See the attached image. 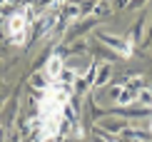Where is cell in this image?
<instances>
[{"label": "cell", "instance_id": "obj_1", "mask_svg": "<svg viewBox=\"0 0 152 142\" xmlns=\"http://www.w3.org/2000/svg\"><path fill=\"white\" fill-rule=\"evenodd\" d=\"M67 100H70V92L62 82H53L40 92V100H37V132H40L37 142H48L50 137L58 135Z\"/></svg>", "mask_w": 152, "mask_h": 142}, {"label": "cell", "instance_id": "obj_2", "mask_svg": "<svg viewBox=\"0 0 152 142\" xmlns=\"http://www.w3.org/2000/svg\"><path fill=\"white\" fill-rule=\"evenodd\" d=\"M30 18H33V8H30V5L23 8V10H18V12H12V15L8 18V35H10V40L15 45H23L25 42Z\"/></svg>", "mask_w": 152, "mask_h": 142}, {"label": "cell", "instance_id": "obj_3", "mask_svg": "<svg viewBox=\"0 0 152 142\" xmlns=\"http://www.w3.org/2000/svg\"><path fill=\"white\" fill-rule=\"evenodd\" d=\"M140 87H142V80H137V77H132V80L127 82V85H122L117 90V102L120 105H127V102H132L137 97V95H140Z\"/></svg>", "mask_w": 152, "mask_h": 142}, {"label": "cell", "instance_id": "obj_4", "mask_svg": "<svg viewBox=\"0 0 152 142\" xmlns=\"http://www.w3.org/2000/svg\"><path fill=\"white\" fill-rule=\"evenodd\" d=\"M45 75L50 82H60L62 75H65V65H62V60L58 55H50V60L45 62Z\"/></svg>", "mask_w": 152, "mask_h": 142}, {"label": "cell", "instance_id": "obj_5", "mask_svg": "<svg viewBox=\"0 0 152 142\" xmlns=\"http://www.w3.org/2000/svg\"><path fill=\"white\" fill-rule=\"evenodd\" d=\"M58 18H60V12H58V10H50V8H48V10L40 15V20H37V33H40V35L50 33V30L58 25Z\"/></svg>", "mask_w": 152, "mask_h": 142}, {"label": "cell", "instance_id": "obj_6", "mask_svg": "<svg viewBox=\"0 0 152 142\" xmlns=\"http://www.w3.org/2000/svg\"><path fill=\"white\" fill-rule=\"evenodd\" d=\"M62 3H65V0H50V5H48V8H50V10H58Z\"/></svg>", "mask_w": 152, "mask_h": 142}, {"label": "cell", "instance_id": "obj_7", "mask_svg": "<svg viewBox=\"0 0 152 142\" xmlns=\"http://www.w3.org/2000/svg\"><path fill=\"white\" fill-rule=\"evenodd\" d=\"M10 3H15V0H0V8H5V5H10Z\"/></svg>", "mask_w": 152, "mask_h": 142}, {"label": "cell", "instance_id": "obj_8", "mask_svg": "<svg viewBox=\"0 0 152 142\" xmlns=\"http://www.w3.org/2000/svg\"><path fill=\"white\" fill-rule=\"evenodd\" d=\"M150 130H152V125H150Z\"/></svg>", "mask_w": 152, "mask_h": 142}]
</instances>
